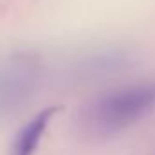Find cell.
Wrapping results in <instances>:
<instances>
[{"mask_svg":"<svg viewBox=\"0 0 155 155\" xmlns=\"http://www.w3.org/2000/svg\"><path fill=\"white\" fill-rule=\"evenodd\" d=\"M155 110V78L143 79L94 97L79 116L81 128L92 137H112Z\"/></svg>","mask_w":155,"mask_h":155,"instance_id":"6da1fadb","label":"cell"},{"mask_svg":"<svg viewBox=\"0 0 155 155\" xmlns=\"http://www.w3.org/2000/svg\"><path fill=\"white\" fill-rule=\"evenodd\" d=\"M41 78L40 58L33 52H15L0 61V117L15 112L36 90Z\"/></svg>","mask_w":155,"mask_h":155,"instance_id":"7a4b0ae2","label":"cell"},{"mask_svg":"<svg viewBox=\"0 0 155 155\" xmlns=\"http://www.w3.org/2000/svg\"><path fill=\"white\" fill-rule=\"evenodd\" d=\"M60 112V107H47L40 110L35 117H31L15 135L9 153L7 155H35L38 150L40 143L51 124L54 116Z\"/></svg>","mask_w":155,"mask_h":155,"instance_id":"3957f363","label":"cell"}]
</instances>
